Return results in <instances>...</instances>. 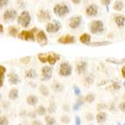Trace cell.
Masks as SVG:
<instances>
[{
    "label": "cell",
    "instance_id": "obj_54",
    "mask_svg": "<svg viewBox=\"0 0 125 125\" xmlns=\"http://www.w3.org/2000/svg\"><path fill=\"white\" fill-rule=\"evenodd\" d=\"M122 62H124L125 63V59H123V60H122Z\"/></svg>",
    "mask_w": 125,
    "mask_h": 125
},
{
    "label": "cell",
    "instance_id": "obj_34",
    "mask_svg": "<svg viewBox=\"0 0 125 125\" xmlns=\"http://www.w3.org/2000/svg\"><path fill=\"white\" fill-rule=\"evenodd\" d=\"M55 110H56V105H55L54 102H51L49 107H48V112L52 114V113L55 112Z\"/></svg>",
    "mask_w": 125,
    "mask_h": 125
},
{
    "label": "cell",
    "instance_id": "obj_37",
    "mask_svg": "<svg viewBox=\"0 0 125 125\" xmlns=\"http://www.w3.org/2000/svg\"><path fill=\"white\" fill-rule=\"evenodd\" d=\"M85 81L88 84H92V83H93V82H94V77H93V75L87 76V77L85 78Z\"/></svg>",
    "mask_w": 125,
    "mask_h": 125
},
{
    "label": "cell",
    "instance_id": "obj_1",
    "mask_svg": "<svg viewBox=\"0 0 125 125\" xmlns=\"http://www.w3.org/2000/svg\"><path fill=\"white\" fill-rule=\"evenodd\" d=\"M53 12L58 17H64L65 15H67L69 12V9L67 4H63V3L56 4L53 7Z\"/></svg>",
    "mask_w": 125,
    "mask_h": 125
},
{
    "label": "cell",
    "instance_id": "obj_2",
    "mask_svg": "<svg viewBox=\"0 0 125 125\" xmlns=\"http://www.w3.org/2000/svg\"><path fill=\"white\" fill-rule=\"evenodd\" d=\"M35 31H39L36 28H33V29L29 30V31H27V30H24V31H21L19 33L18 37L19 39L22 40H31V41H34V33H35Z\"/></svg>",
    "mask_w": 125,
    "mask_h": 125
},
{
    "label": "cell",
    "instance_id": "obj_12",
    "mask_svg": "<svg viewBox=\"0 0 125 125\" xmlns=\"http://www.w3.org/2000/svg\"><path fill=\"white\" fill-rule=\"evenodd\" d=\"M16 17H17V11L14 9L5 10L3 14V19L4 20H13Z\"/></svg>",
    "mask_w": 125,
    "mask_h": 125
},
{
    "label": "cell",
    "instance_id": "obj_40",
    "mask_svg": "<svg viewBox=\"0 0 125 125\" xmlns=\"http://www.w3.org/2000/svg\"><path fill=\"white\" fill-rule=\"evenodd\" d=\"M112 88H113V89L118 90V89H120L121 86H120V84H119L118 82H116V81H113L112 82Z\"/></svg>",
    "mask_w": 125,
    "mask_h": 125
},
{
    "label": "cell",
    "instance_id": "obj_25",
    "mask_svg": "<svg viewBox=\"0 0 125 125\" xmlns=\"http://www.w3.org/2000/svg\"><path fill=\"white\" fill-rule=\"evenodd\" d=\"M113 8H114V10L120 11V10H122L123 8V3L122 2V1H115Z\"/></svg>",
    "mask_w": 125,
    "mask_h": 125
},
{
    "label": "cell",
    "instance_id": "obj_50",
    "mask_svg": "<svg viewBox=\"0 0 125 125\" xmlns=\"http://www.w3.org/2000/svg\"><path fill=\"white\" fill-rule=\"evenodd\" d=\"M121 72H122V75H123V77L125 78V66H124V67H123Z\"/></svg>",
    "mask_w": 125,
    "mask_h": 125
},
{
    "label": "cell",
    "instance_id": "obj_35",
    "mask_svg": "<svg viewBox=\"0 0 125 125\" xmlns=\"http://www.w3.org/2000/svg\"><path fill=\"white\" fill-rule=\"evenodd\" d=\"M9 121L6 116H1L0 118V125H8Z\"/></svg>",
    "mask_w": 125,
    "mask_h": 125
},
{
    "label": "cell",
    "instance_id": "obj_42",
    "mask_svg": "<svg viewBox=\"0 0 125 125\" xmlns=\"http://www.w3.org/2000/svg\"><path fill=\"white\" fill-rule=\"evenodd\" d=\"M73 93L76 95H80L81 94V89L78 88L77 86H73Z\"/></svg>",
    "mask_w": 125,
    "mask_h": 125
},
{
    "label": "cell",
    "instance_id": "obj_3",
    "mask_svg": "<svg viewBox=\"0 0 125 125\" xmlns=\"http://www.w3.org/2000/svg\"><path fill=\"white\" fill-rule=\"evenodd\" d=\"M31 22V15L26 10H23L18 17V23L23 27H27Z\"/></svg>",
    "mask_w": 125,
    "mask_h": 125
},
{
    "label": "cell",
    "instance_id": "obj_22",
    "mask_svg": "<svg viewBox=\"0 0 125 125\" xmlns=\"http://www.w3.org/2000/svg\"><path fill=\"white\" fill-rule=\"evenodd\" d=\"M112 44L111 41H98V42H93L90 43L89 46H108V45Z\"/></svg>",
    "mask_w": 125,
    "mask_h": 125
},
{
    "label": "cell",
    "instance_id": "obj_33",
    "mask_svg": "<svg viewBox=\"0 0 125 125\" xmlns=\"http://www.w3.org/2000/svg\"><path fill=\"white\" fill-rule=\"evenodd\" d=\"M52 88H53V89L55 90L56 92L62 91V89H63L62 85H61V84H60L59 82H55V83L53 84V86H52Z\"/></svg>",
    "mask_w": 125,
    "mask_h": 125
},
{
    "label": "cell",
    "instance_id": "obj_14",
    "mask_svg": "<svg viewBox=\"0 0 125 125\" xmlns=\"http://www.w3.org/2000/svg\"><path fill=\"white\" fill-rule=\"evenodd\" d=\"M98 13V7L95 4H90L88 8L86 9V14L90 17H94Z\"/></svg>",
    "mask_w": 125,
    "mask_h": 125
},
{
    "label": "cell",
    "instance_id": "obj_57",
    "mask_svg": "<svg viewBox=\"0 0 125 125\" xmlns=\"http://www.w3.org/2000/svg\"><path fill=\"white\" fill-rule=\"evenodd\" d=\"M124 100H125V95H124Z\"/></svg>",
    "mask_w": 125,
    "mask_h": 125
},
{
    "label": "cell",
    "instance_id": "obj_36",
    "mask_svg": "<svg viewBox=\"0 0 125 125\" xmlns=\"http://www.w3.org/2000/svg\"><path fill=\"white\" fill-rule=\"evenodd\" d=\"M30 61H31V57L30 56H25L24 58L20 59V62L23 63V64H28Z\"/></svg>",
    "mask_w": 125,
    "mask_h": 125
},
{
    "label": "cell",
    "instance_id": "obj_7",
    "mask_svg": "<svg viewBox=\"0 0 125 125\" xmlns=\"http://www.w3.org/2000/svg\"><path fill=\"white\" fill-rule=\"evenodd\" d=\"M37 42L41 46H46V45H47L48 39H47V36H46V34L45 33L44 31L40 30V31H38V33H37Z\"/></svg>",
    "mask_w": 125,
    "mask_h": 125
},
{
    "label": "cell",
    "instance_id": "obj_4",
    "mask_svg": "<svg viewBox=\"0 0 125 125\" xmlns=\"http://www.w3.org/2000/svg\"><path fill=\"white\" fill-rule=\"evenodd\" d=\"M104 31V25L102 21L101 20H94L92 21L91 24H90V31L92 33L97 34L101 33Z\"/></svg>",
    "mask_w": 125,
    "mask_h": 125
},
{
    "label": "cell",
    "instance_id": "obj_43",
    "mask_svg": "<svg viewBox=\"0 0 125 125\" xmlns=\"http://www.w3.org/2000/svg\"><path fill=\"white\" fill-rule=\"evenodd\" d=\"M119 108H120V110L121 111H123V112L125 113V102H121V103L119 104Z\"/></svg>",
    "mask_w": 125,
    "mask_h": 125
},
{
    "label": "cell",
    "instance_id": "obj_51",
    "mask_svg": "<svg viewBox=\"0 0 125 125\" xmlns=\"http://www.w3.org/2000/svg\"><path fill=\"white\" fill-rule=\"evenodd\" d=\"M63 109H64L65 111H69V109H68V106L67 105H63Z\"/></svg>",
    "mask_w": 125,
    "mask_h": 125
},
{
    "label": "cell",
    "instance_id": "obj_9",
    "mask_svg": "<svg viewBox=\"0 0 125 125\" xmlns=\"http://www.w3.org/2000/svg\"><path fill=\"white\" fill-rule=\"evenodd\" d=\"M81 20H82V19H81V16H78V15L77 16H73L69 19V26L71 27L72 29H76L77 27L80 26Z\"/></svg>",
    "mask_w": 125,
    "mask_h": 125
},
{
    "label": "cell",
    "instance_id": "obj_52",
    "mask_svg": "<svg viewBox=\"0 0 125 125\" xmlns=\"http://www.w3.org/2000/svg\"><path fill=\"white\" fill-rule=\"evenodd\" d=\"M72 2H73V4H80V3H81V1H80V0H73Z\"/></svg>",
    "mask_w": 125,
    "mask_h": 125
},
{
    "label": "cell",
    "instance_id": "obj_39",
    "mask_svg": "<svg viewBox=\"0 0 125 125\" xmlns=\"http://www.w3.org/2000/svg\"><path fill=\"white\" fill-rule=\"evenodd\" d=\"M108 108V105L105 104V103H99L98 105H97V110L101 111L102 110V109H105V108Z\"/></svg>",
    "mask_w": 125,
    "mask_h": 125
},
{
    "label": "cell",
    "instance_id": "obj_19",
    "mask_svg": "<svg viewBox=\"0 0 125 125\" xmlns=\"http://www.w3.org/2000/svg\"><path fill=\"white\" fill-rule=\"evenodd\" d=\"M107 120V114L105 112H100L96 115V121L99 123H104Z\"/></svg>",
    "mask_w": 125,
    "mask_h": 125
},
{
    "label": "cell",
    "instance_id": "obj_45",
    "mask_svg": "<svg viewBox=\"0 0 125 125\" xmlns=\"http://www.w3.org/2000/svg\"><path fill=\"white\" fill-rule=\"evenodd\" d=\"M101 3L102 4H105L107 6V8H108V6L109 5V4H110V0H102V1H101Z\"/></svg>",
    "mask_w": 125,
    "mask_h": 125
},
{
    "label": "cell",
    "instance_id": "obj_24",
    "mask_svg": "<svg viewBox=\"0 0 125 125\" xmlns=\"http://www.w3.org/2000/svg\"><path fill=\"white\" fill-rule=\"evenodd\" d=\"M25 76L27 78H29V79H33V78H35L37 76V73H36L34 69H29L25 73Z\"/></svg>",
    "mask_w": 125,
    "mask_h": 125
},
{
    "label": "cell",
    "instance_id": "obj_48",
    "mask_svg": "<svg viewBox=\"0 0 125 125\" xmlns=\"http://www.w3.org/2000/svg\"><path fill=\"white\" fill-rule=\"evenodd\" d=\"M29 117H31V118H35V117H36V114L34 112L29 113Z\"/></svg>",
    "mask_w": 125,
    "mask_h": 125
},
{
    "label": "cell",
    "instance_id": "obj_46",
    "mask_svg": "<svg viewBox=\"0 0 125 125\" xmlns=\"http://www.w3.org/2000/svg\"><path fill=\"white\" fill-rule=\"evenodd\" d=\"M75 125H81V118L79 116L75 117Z\"/></svg>",
    "mask_w": 125,
    "mask_h": 125
},
{
    "label": "cell",
    "instance_id": "obj_11",
    "mask_svg": "<svg viewBox=\"0 0 125 125\" xmlns=\"http://www.w3.org/2000/svg\"><path fill=\"white\" fill-rule=\"evenodd\" d=\"M38 19H40V21H42V22L43 21H48L51 19V15L48 10L41 9L38 12Z\"/></svg>",
    "mask_w": 125,
    "mask_h": 125
},
{
    "label": "cell",
    "instance_id": "obj_31",
    "mask_svg": "<svg viewBox=\"0 0 125 125\" xmlns=\"http://www.w3.org/2000/svg\"><path fill=\"white\" fill-rule=\"evenodd\" d=\"M46 109L44 106H40L37 108L36 112H37V114L39 115H44L45 114H46Z\"/></svg>",
    "mask_w": 125,
    "mask_h": 125
},
{
    "label": "cell",
    "instance_id": "obj_38",
    "mask_svg": "<svg viewBox=\"0 0 125 125\" xmlns=\"http://www.w3.org/2000/svg\"><path fill=\"white\" fill-rule=\"evenodd\" d=\"M61 120L63 123H68L70 122V117L68 115H62Z\"/></svg>",
    "mask_w": 125,
    "mask_h": 125
},
{
    "label": "cell",
    "instance_id": "obj_20",
    "mask_svg": "<svg viewBox=\"0 0 125 125\" xmlns=\"http://www.w3.org/2000/svg\"><path fill=\"white\" fill-rule=\"evenodd\" d=\"M26 102L28 105H31V106H34V105L37 104L38 102V98L35 95H29L26 98Z\"/></svg>",
    "mask_w": 125,
    "mask_h": 125
},
{
    "label": "cell",
    "instance_id": "obj_13",
    "mask_svg": "<svg viewBox=\"0 0 125 125\" xmlns=\"http://www.w3.org/2000/svg\"><path fill=\"white\" fill-rule=\"evenodd\" d=\"M60 59H61V56L53 52H50L49 53H47V62H49L51 66H53Z\"/></svg>",
    "mask_w": 125,
    "mask_h": 125
},
{
    "label": "cell",
    "instance_id": "obj_58",
    "mask_svg": "<svg viewBox=\"0 0 125 125\" xmlns=\"http://www.w3.org/2000/svg\"><path fill=\"white\" fill-rule=\"evenodd\" d=\"M19 125H22V124H19Z\"/></svg>",
    "mask_w": 125,
    "mask_h": 125
},
{
    "label": "cell",
    "instance_id": "obj_28",
    "mask_svg": "<svg viewBox=\"0 0 125 125\" xmlns=\"http://www.w3.org/2000/svg\"><path fill=\"white\" fill-rule=\"evenodd\" d=\"M38 59L42 63L47 62V53H39L38 54Z\"/></svg>",
    "mask_w": 125,
    "mask_h": 125
},
{
    "label": "cell",
    "instance_id": "obj_8",
    "mask_svg": "<svg viewBox=\"0 0 125 125\" xmlns=\"http://www.w3.org/2000/svg\"><path fill=\"white\" fill-rule=\"evenodd\" d=\"M57 42L60 43V44H63V45H67V44H73L75 42V39L73 36L71 35H65L62 37L59 38L57 40Z\"/></svg>",
    "mask_w": 125,
    "mask_h": 125
},
{
    "label": "cell",
    "instance_id": "obj_29",
    "mask_svg": "<svg viewBox=\"0 0 125 125\" xmlns=\"http://www.w3.org/2000/svg\"><path fill=\"white\" fill-rule=\"evenodd\" d=\"M8 31H9V34H10L11 37H16V36H17V34H18V31H19L16 27H13V26L9 27Z\"/></svg>",
    "mask_w": 125,
    "mask_h": 125
},
{
    "label": "cell",
    "instance_id": "obj_15",
    "mask_svg": "<svg viewBox=\"0 0 125 125\" xmlns=\"http://www.w3.org/2000/svg\"><path fill=\"white\" fill-rule=\"evenodd\" d=\"M87 67H88V63L86 62V61H82L80 63H78L77 67H76V71H77V73H79V74L83 73H85L86 70H87Z\"/></svg>",
    "mask_w": 125,
    "mask_h": 125
},
{
    "label": "cell",
    "instance_id": "obj_44",
    "mask_svg": "<svg viewBox=\"0 0 125 125\" xmlns=\"http://www.w3.org/2000/svg\"><path fill=\"white\" fill-rule=\"evenodd\" d=\"M86 119H87L88 121H92V120L94 119V115H93V114H91V113H88V115H86Z\"/></svg>",
    "mask_w": 125,
    "mask_h": 125
},
{
    "label": "cell",
    "instance_id": "obj_10",
    "mask_svg": "<svg viewBox=\"0 0 125 125\" xmlns=\"http://www.w3.org/2000/svg\"><path fill=\"white\" fill-rule=\"evenodd\" d=\"M42 73V81H48L52 78V69L51 67H44L41 70Z\"/></svg>",
    "mask_w": 125,
    "mask_h": 125
},
{
    "label": "cell",
    "instance_id": "obj_53",
    "mask_svg": "<svg viewBox=\"0 0 125 125\" xmlns=\"http://www.w3.org/2000/svg\"><path fill=\"white\" fill-rule=\"evenodd\" d=\"M0 28H1V33L4 32V29H3V25H0Z\"/></svg>",
    "mask_w": 125,
    "mask_h": 125
},
{
    "label": "cell",
    "instance_id": "obj_55",
    "mask_svg": "<svg viewBox=\"0 0 125 125\" xmlns=\"http://www.w3.org/2000/svg\"><path fill=\"white\" fill-rule=\"evenodd\" d=\"M123 86H124V88H125V81L123 82Z\"/></svg>",
    "mask_w": 125,
    "mask_h": 125
},
{
    "label": "cell",
    "instance_id": "obj_21",
    "mask_svg": "<svg viewBox=\"0 0 125 125\" xmlns=\"http://www.w3.org/2000/svg\"><path fill=\"white\" fill-rule=\"evenodd\" d=\"M8 97L10 99V100H16V99L19 97V91L16 88H13L11 89L10 92H9Z\"/></svg>",
    "mask_w": 125,
    "mask_h": 125
},
{
    "label": "cell",
    "instance_id": "obj_5",
    "mask_svg": "<svg viewBox=\"0 0 125 125\" xmlns=\"http://www.w3.org/2000/svg\"><path fill=\"white\" fill-rule=\"evenodd\" d=\"M59 73L61 76L67 77V76H70L72 73V67L70 66L68 62H62L60 66V71Z\"/></svg>",
    "mask_w": 125,
    "mask_h": 125
},
{
    "label": "cell",
    "instance_id": "obj_59",
    "mask_svg": "<svg viewBox=\"0 0 125 125\" xmlns=\"http://www.w3.org/2000/svg\"><path fill=\"white\" fill-rule=\"evenodd\" d=\"M123 125H125V123H124V124H123Z\"/></svg>",
    "mask_w": 125,
    "mask_h": 125
},
{
    "label": "cell",
    "instance_id": "obj_23",
    "mask_svg": "<svg viewBox=\"0 0 125 125\" xmlns=\"http://www.w3.org/2000/svg\"><path fill=\"white\" fill-rule=\"evenodd\" d=\"M84 100H85V99H83L82 97H80V98L78 99L77 101H76V102H75L74 104H73V110H74V111H77L78 109H79L80 107H81V105H82L84 103Z\"/></svg>",
    "mask_w": 125,
    "mask_h": 125
},
{
    "label": "cell",
    "instance_id": "obj_49",
    "mask_svg": "<svg viewBox=\"0 0 125 125\" xmlns=\"http://www.w3.org/2000/svg\"><path fill=\"white\" fill-rule=\"evenodd\" d=\"M31 125H42V123L39 121H33L32 123H31Z\"/></svg>",
    "mask_w": 125,
    "mask_h": 125
},
{
    "label": "cell",
    "instance_id": "obj_47",
    "mask_svg": "<svg viewBox=\"0 0 125 125\" xmlns=\"http://www.w3.org/2000/svg\"><path fill=\"white\" fill-rule=\"evenodd\" d=\"M7 3H8V1H7V0H2V1L0 2V6H1V8H2L4 5H6Z\"/></svg>",
    "mask_w": 125,
    "mask_h": 125
},
{
    "label": "cell",
    "instance_id": "obj_32",
    "mask_svg": "<svg viewBox=\"0 0 125 125\" xmlns=\"http://www.w3.org/2000/svg\"><path fill=\"white\" fill-rule=\"evenodd\" d=\"M94 98H95V96H94V94H87V95L85 96V101L86 102H89V103H91V102H93L94 101Z\"/></svg>",
    "mask_w": 125,
    "mask_h": 125
},
{
    "label": "cell",
    "instance_id": "obj_16",
    "mask_svg": "<svg viewBox=\"0 0 125 125\" xmlns=\"http://www.w3.org/2000/svg\"><path fill=\"white\" fill-rule=\"evenodd\" d=\"M8 79H9V82L12 85H16L19 82V78L17 74L15 73H10L8 74Z\"/></svg>",
    "mask_w": 125,
    "mask_h": 125
},
{
    "label": "cell",
    "instance_id": "obj_17",
    "mask_svg": "<svg viewBox=\"0 0 125 125\" xmlns=\"http://www.w3.org/2000/svg\"><path fill=\"white\" fill-rule=\"evenodd\" d=\"M90 40H91V36L88 33H83L80 37V41H81L82 44L88 45V46H89V44H90Z\"/></svg>",
    "mask_w": 125,
    "mask_h": 125
},
{
    "label": "cell",
    "instance_id": "obj_30",
    "mask_svg": "<svg viewBox=\"0 0 125 125\" xmlns=\"http://www.w3.org/2000/svg\"><path fill=\"white\" fill-rule=\"evenodd\" d=\"M45 120H46V122L47 123L48 125H54L55 124V119H54L53 117L50 116V115H46V116L45 117Z\"/></svg>",
    "mask_w": 125,
    "mask_h": 125
},
{
    "label": "cell",
    "instance_id": "obj_56",
    "mask_svg": "<svg viewBox=\"0 0 125 125\" xmlns=\"http://www.w3.org/2000/svg\"><path fill=\"white\" fill-rule=\"evenodd\" d=\"M117 125H121V123H117Z\"/></svg>",
    "mask_w": 125,
    "mask_h": 125
},
{
    "label": "cell",
    "instance_id": "obj_41",
    "mask_svg": "<svg viewBox=\"0 0 125 125\" xmlns=\"http://www.w3.org/2000/svg\"><path fill=\"white\" fill-rule=\"evenodd\" d=\"M107 61H108V62L113 63V64H116V65H119L122 63V61H116V60H115V59H107Z\"/></svg>",
    "mask_w": 125,
    "mask_h": 125
},
{
    "label": "cell",
    "instance_id": "obj_27",
    "mask_svg": "<svg viewBox=\"0 0 125 125\" xmlns=\"http://www.w3.org/2000/svg\"><path fill=\"white\" fill-rule=\"evenodd\" d=\"M6 72V68L4 66H0V75H1V83H0V87H2L3 83H4V73Z\"/></svg>",
    "mask_w": 125,
    "mask_h": 125
},
{
    "label": "cell",
    "instance_id": "obj_6",
    "mask_svg": "<svg viewBox=\"0 0 125 125\" xmlns=\"http://www.w3.org/2000/svg\"><path fill=\"white\" fill-rule=\"evenodd\" d=\"M61 28V23H59L58 21H53V22H50L48 23L46 26V31L50 32V33H53V32H57Z\"/></svg>",
    "mask_w": 125,
    "mask_h": 125
},
{
    "label": "cell",
    "instance_id": "obj_26",
    "mask_svg": "<svg viewBox=\"0 0 125 125\" xmlns=\"http://www.w3.org/2000/svg\"><path fill=\"white\" fill-rule=\"evenodd\" d=\"M40 92L44 96H47L49 95V90H48L47 87L45 85H40Z\"/></svg>",
    "mask_w": 125,
    "mask_h": 125
},
{
    "label": "cell",
    "instance_id": "obj_18",
    "mask_svg": "<svg viewBox=\"0 0 125 125\" xmlns=\"http://www.w3.org/2000/svg\"><path fill=\"white\" fill-rule=\"evenodd\" d=\"M115 22L118 27H123L125 23V17L123 15H118L115 17Z\"/></svg>",
    "mask_w": 125,
    "mask_h": 125
}]
</instances>
